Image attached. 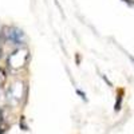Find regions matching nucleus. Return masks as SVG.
Returning a JSON list of instances; mask_svg holds the SVG:
<instances>
[{
  "instance_id": "3",
  "label": "nucleus",
  "mask_w": 134,
  "mask_h": 134,
  "mask_svg": "<svg viewBox=\"0 0 134 134\" xmlns=\"http://www.w3.org/2000/svg\"><path fill=\"white\" fill-rule=\"evenodd\" d=\"M7 39L12 43V44H20L21 42H23L24 39V35L23 32H21L20 30L15 28V27H11V28H7Z\"/></svg>"
},
{
  "instance_id": "2",
  "label": "nucleus",
  "mask_w": 134,
  "mask_h": 134,
  "mask_svg": "<svg viewBox=\"0 0 134 134\" xmlns=\"http://www.w3.org/2000/svg\"><path fill=\"white\" fill-rule=\"evenodd\" d=\"M23 93H24L23 83L21 82L14 83L7 91V100L11 105H16V103H19V100L21 99V97H23Z\"/></svg>"
},
{
  "instance_id": "1",
  "label": "nucleus",
  "mask_w": 134,
  "mask_h": 134,
  "mask_svg": "<svg viewBox=\"0 0 134 134\" xmlns=\"http://www.w3.org/2000/svg\"><path fill=\"white\" fill-rule=\"evenodd\" d=\"M27 58H28V51L26 48H19L8 57V66L14 70H19L26 64Z\"/></svg>"
}]
</instances>
